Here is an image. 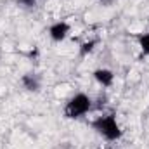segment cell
I'll return each mask as SVG.
<instances>
[{"label": "cell", "instance_id": "1", "mask_svg": "<svg viewBox=\"0 0 149 149\" xmlns=\"http://www.w3.org/2000/svg\"><path fill=\"white\" fill-rule=\"evenodd\" d=\"M90 127L108 142H116L123 137V128L120 125V121L116 120V114H101L95 120L90 121Z\"/></svg>", "mask_w": 149, "mask_h": 149}, {"label": "cell", "instance_id": "2", "mask_svg": "<svg viewBox=\"0 0 149 149\" xmlns=\"http://www.w3.org/2000/svg\"><path fill=\"white\" fill-rule=\"evenodd\" d=\"M92 109V99L90 95H87L85 92H78L73 97H70V101L64 106V116L68 120H78L83 118L85 114H88Z\"/></svg>", "mask_w": 149, "mask_h": 149}, {"label": "cell", "instance_id": "3", "mask_svg": "<svg viewBox=\"0 0 149 149\" xmlns=\"http://www.w3.org/2000/svg\"><path fill=\"white\" fill-rule=\"evenodd\" d=\"M70 31H71V26L66 21H56L49 26V37L54 42H64L70 35Z\"/></svg>", "mask_w": 149, "mask_h": 149}, {"label": "cell", "instance_id": "4", "mask_svg": "<svg viewBox=\"0 0 149 149\" xmlns=\"http://www.w3.org/2000/svg\"><path fill=\"white\" fill-rule=\"evenodd\" d=\"M92 74H94V80L101 87H104V88H109L114 83V73H113L111 70H108V68H97Z\"/></svg>", "mask_w": 149, "mask_h": 149}, {"label": "cell", "instance_id": "5", "mask_svg": "<svg viewBox=\"0 0 149 149\" xmlns=\"http://www.w3.org/2000/svg\"><path fill=\"white\" fill-rule=\"evenodd\" d=\"M21 85L28 92H38L42 87V81H40V76L37 73H26L21 76Z\"/></svg>", "mask_w": 149, "mask_h": 149}, {"label": "cell", "instance_id": "6", "mask_svg": "<svg viewBox=\"0 0 149 149\" xmlns=\"http://www.w3.org/2000/svg\"><path fill=\"white\" fill-rule=\"evenodd\" d=\"M97 45H99V38H90V40L83 42V43L80 45V56H81V57H85V56L92 54V52L95 50V47H97Z\"/></svg>", "mask_w": 149, "mask_h": 149}, {"label": "cell", "instance_id": "7", "mask_svg": "<svg viewBox=\"0 0 149 149\" xmlns=\"http://www.w3.org/2000/svg\"><path fill=\"white\" fill-rule=\"evenodd\" d=\"M137 45H139L142 56H149V33H139L137 35Z\"/></svg>", "mask_w": 149, "mask_h": 149}, {"label": "cell", "instance_id": "8", "mask_svg": "<svg viewBox=\"0 0 149 149\" xmlns=\"http://www.w3.org/2000/svg\"><path fill=\"white\" fill-rule=\"evenodd\" d=\"M38 0H17V3H21V5H24V7H33V5H37Z\"/></svg>", "mask_w": 149, "mask_h": 149}, {"label": "cell", "instance_id": "9", "mask_svg": "<svg viewBox=\"0 0 149 149\" xmlns=\"http://www.w3.org/2000/svg\"><path fill=\"white\" fill-rule=\"evenodd\" d=\"M104 149H114V148H104Z\"/></svg>", "mask_w": 149, "mask_h": 149}]
</instances>
